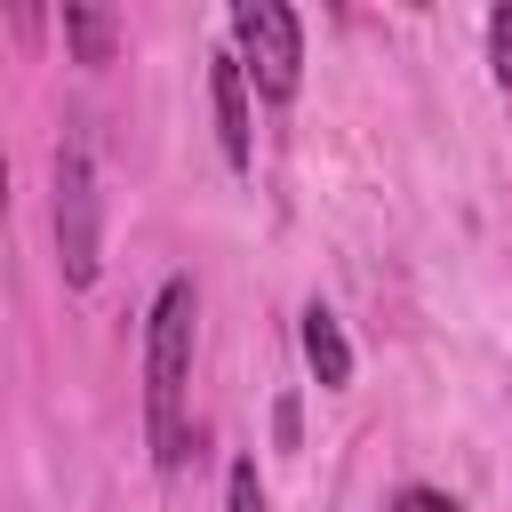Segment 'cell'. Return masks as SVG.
<instances>
[{
    "mask_svg": "<svg viewBox=\"0 0 512 512\" xmlns=\"http://www.w3.org/2000/svg\"><path fill=\"white\" fill-rule=\"evenodd\" d=\"M192 336H200V288L192 272H168L144 312V448L160 472H184L192 456Z\"/></svg>",
    "mask_w": 512,
    "mask_h": 512,
    "instance_id": "cell-1",
    "label": "cell"
},
{
    "mask_svg": "<svg viewBox=\"0 0 512 512\" xmlns=\"http://www.w3.org/2000/svg\"><path fill=\"white\" fill-rule=\"evenodd\" d=\"M56 272H64V288H96V272H104V192H96L88 136L56 144Z\"/></svg>",
    "mask_w": 512,
    "mask_h": 512,
    "instance_id": "cell-2",
    "label": "cell"
},
{
    "mask_svg": "<svg viewBox=\"0 0 512 512\" xmlns=\"http://www.w3.org/2000/svg\"><path fill=\"white\" fill-rule=\"evenodd\" d=\"M232 56H240V72H248V88L264 104H296V88H304V24H296V8L240 0L232 8Z\"/></svg>",
    "mask_w": 512,
    "mask_h": 512,
    "instance_id": "cell-3",
    "label": "cell"
},
{
    "mask_svg": "<svg viewBox=\"0 0 512 512\" xmlns=\"http://www.w3.org/2000/svg\"><path fill=\"white\" fill-rule=\"evenodd\" d=\"M208 112H216V152H224V168H248V160H256V112H248V72H240L232 48L208 64Z\"/></svg>",
    "mask_w": 512,
    "mask_h": 512,
    "instance_id": "cell-4",
    "label": "cell"
},
{
    "mask_svg": "<svg viewBox=\"0 0 512 512\" xmlns=\"http://www.w3.org/2000/svg\"><path fill=\"white\" fill-rule=\"evenodd\" d=\"M296 336H304V368H312V384H320V392H344V384H352V344H344V320L312 296Z\"/></svg>",
    "mask_w": 512,
    "mask_h": 512,
    "instance_id": "cell-5",
    "label": "cell"
},
{
    "mask_svg": "<svg viewBox=\"0 0 512 512\" xmlns=\"http://www.w3.org/2000/svg\"><path fill=\"white\" fill-rule=\"evenodd\" d=\"M64 40H72V56L80 64H112V48H120V16L112 8H64Z\"/></svg>",
    "mask_w": 512,
    "mask_h": 512,
    "instance_id": "cell-6",
    "label": "cell"
},
{
    "mask_svg": "<svg viewBox=\"0 0 512 512\" xmlns=\"http://www.w3.org/2000/svg\"><path fill=\"white\" fill-rule=\"evenodd\" d=\"M224 512H272V496H264V472H256V456H232V472H224Z\"/></svg>",
    "mask_w": 512,
    "mask_h": 512,
    "instance_id": "cell-7",
    "label": "cell"
},
{
    "mask_svg": "<svg viewBox=\"0 0 512 512\" xmlns=\"http://www.w3.org/2000/svg\"><path fill=\"white\" fill-rule=\"evenodd\" d=\"M488 72H496V88H512V0L488 8Z\"/></svg>",
    "mask_w": 512,
    "mask_h": 512,
    "instance_id": "cell-8",
    "label": "cell"
},
{
    "mask_svg": "<svg viewBox=\"0 0 512 512\" xmlns=\"http://www.w3.org/2000/svg\"><path fill=\"white\" fill-rule=\"evenodd\" d=\"M384 512H464L448 488H424V480H408V488H392L384 496Z\"/></svg>",
    "mask_w": 512,
    "mask_h": 512,
    "instance_id": "cell-9",
    "label": "cell"
}]
</instances>
